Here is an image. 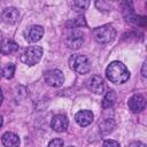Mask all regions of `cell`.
Returning a JSON list of instances; mask_svg holds the SVG:
<instances>
[{
  "instance_id": "cell-1",
  "label": "cell",
  "mask_w": 147,
  "mask_h": 147,
  "mask_svg": "<svg viewBox=\"0 0 147 147\" xmlns=\"http://www.w3.org/2000/svg\"><path fill=\"white\" fill-rule=\"evenodd\" d=\"M106 76L114 84H123L130 78V72L122 62L113 61L106 69Z\"/></svg>"
},
{
  "instance_id": "cell-2",
  "label": "cell",
  "mask_w": 147,
  "mask_h": 147,
  "mask_svg": "<svg viewBox=\"0 0 147 147\" xmlns=\"http://www.w3.org/2000/svg\"><path fill=\"white\" fill-rule=\"evenodd\" d=\"M69 67L77 74H87L91 69V63L88 59L80 54H74L69 59Z\"/></svg>"
},
{
  "instance_id": "cell-3",
  "label": "cell",
  "mask_w": 147,
  "mask_h": 147,
  "mask_svg": "<svg viewBox=\"0 0 147 147\" xmlns=\"http://www.w3.org/2000/svg\"><path fill=\"white\" fill-rule=\"evenodd\" d=\"M115 36H116V31L111 25H102L93 30L94 39L100 44H108L113 41Z\"/></svg>"
},
{
  "instance_id": "cell-4",
  "label": "cell",
  "mask_w": 147,
  "mask_h": 147,
  "mask_svg": "<svg viewBox=\"0 0 147 147\" xmlns=\"http://www.w3.org/2000/svg\"><path fill=\"white\" fill-rule=\"evenodd\" d=\"M42 56V48L40 46H29L21 55V61L28 65L37 64Z\"/></svg>"
},
{
  "instance_id": "cell-5",
  "label": "cell",
  "mask_w": 147,
  "mask_h": 147,
  "mask_svg": "<svg viewBox=\"0 0 147 147\" xmlns=\"http://www.w3.org/2000/svg\"><path fill=\"white\" fill-rule=\"evenodd\" d=\"M44 78H45L46 84L52 87H60L64 83V75L59 69H53V70L46 71L44 75Z\"/></svg>"
},
{
  "instance_id": "cell-6",
  "label": "cell",
  "mask_w": 147,
  "mask_h": 147,
  "mask_svg": "<svg viewBox=\"0 0 147 147\" xmlns=\"http://www.w3.org/2000/svg\"><path fill=\"white\" fill-rule=\"evenodd\" d=\"M65 44L71 49H78L84 44V36L80 31L74 30L70 31L65 37Z\"/></svg>"
},
{
  "instance_id": "cell-7",
  "label": "cell",
  "mask_w": 147,
  "mask_h": 147,
  "mask_svg": "<svg viewBox=\"0 0 147 147\" xmlns=\"http://www.w3.org/2000/svg\"><path fill=\"white\" fill-rule=\"evenodd\" d=\"M127 106L132 113H140L146 107V99L141 94H134L129 99Z\"/></svg>"
},
{
  "instance_id": "cell-8",
  "label": "cell",
  "mask_w": 147,
  "mask_h": 147,
  "mask_svg": "<svg viewBox=\"0 0 147 147\" xmlns=\"http://www.w3.org/2000/svg\"><path fill=\"white\" fill-rule=\"evenodd\" d=\"M24 36H25V39L28 41L37 42L44 36V28L41 25H32V26H30L25 30Z\"/></svg>"
},
{
  "instance_id": "cell-9",
  "label": "cell",
  "mask_w": 147,
  "mask_h": 147,
  "mask_svg": "<svg viewBox=\"0 0 147 147\" xmlns=\"http://www.w3.org/2000/svg\"><path fill=\"white\" fill-rule=\"evenodd\" d=\"M86 85L88 87L90 91H92L93 93L95 94H101L103 93V88H105V85H103V79L98 76V75H94L92 77H90L86 82Z\"/></svg>"
},
{
  "instance_id": "cell-10",
  "label": "cell",
  "mask_w": 147,
  "mask_h": 147,
  "mask_svg": "<svg viewBox=\"0 0 147 147\" xmlns=\"http://www.w3.org/2000/svg\"><path fill=\"white\" fill-rule=\"evenodd\" d=\"M68 125H69V121L65 115H61V114L55 115V116H53V118L51 121V126L56 132L65 131L68 129Z\"/></svg>"
},
{
  "instance_id": "cell-11",
  "label": "cell",
  "mask_w": 147,
  "mask_h": 147,
  "mask_svg": "<svg viewBox=\"0 0 147 147\" xmlns=\"http://www.w3.org/2000/svg\"><path fill=\"white\" fill-rule=\"evenodd\" d=\"M94 115L91 110H79L75 115V121L79 126H87L93 122Z\"/></svg>"
},
{
  "instance_id": "cell-12",
  "label": "cell",
  "mask_w": 147,
  "mask_h": 147,
  "mask_svg": "<svg viewBox=\"0 0 147 147\" xmlns=\"http://www.w3.org/2000/svg\"><path fill=\"white\" fill-rule=\"evenodd\" d=\"M20 11L15 7H8L2 11V21L7 24H15L18 21Z\"/></svg>"
},
{
  "instance_id": "cell-13",
  "label": "cell",
  "mask_w": 147,
  "mask_h": 147,
  "mask_svg": "<svg viewBox=\"0 0 147 147\" xmlns=\"http://www.w3.org/2000/svg\"><path fill=\"white\" fill-rule=\"evenodd\" d=\"M18 51V45L11 39H2L0 41V53L3 55H9Z\"/></svg>"
},
{
  "instance_id": "cell-14",
  "label": "cell",
  "mask_w": 147,
  "mask_h": 147,
  "mask_svg": "<svg viewBox=\"0 0 147 147\" xmlns=\"http://www.w3.org/2000/svg\"><path fill=\"white\" fill-rule=\"evenodd\" d=\"M1 142L5 147H18L20 138L13 132H5L1 137Z\"/></svg>"
},
{
  "instance_id": "cell-15",
  "label": "cell",
  "mask_w": 147,
  "mask_h": 147,
  "mask_svg": "<svg viewBox=\"0 0 147 147\" xmlns=\"http://www.w3.org/2000/svg\"><path fill=\"white\" fill-rule=\"evenodd\" d=\"M115 101H116V93L115 91L109 90L102 99V108H110L115 103Z\"/></svg>"
},
{
  "instance_id": "cell-16",
  "label": "cell",
  "mask_w": 147,
  "mask_h": 147,
  "mask_svg": "<svg viewBox=\"0 0 147 147\" xmlns=\"http://www.w3.org/2000/svg\"><path fill=\"white\" fill-rule=\"evenodd\" d=\"M99 125H100V131H101V133H102V134H107V133H109V132L113 131V129H114V126H115V123H114V121L107 118V119L100 122Z\"/></svg>"
},
{
  "instance_id": "cell-17",
  "label": "cell",
  "mask_w": 147,
  "mask_h": 147,
  "mask_svg": "<svg viewBox=\"0 0 147 147\" xmlns=\"http://www.w3.org/2000/svg\"><path fill=\"white\" fill-rule=\"evenodd\" d=\"M68 28H80V26H85L86 25V21L83 16H79L75 20H71L69 22H67L65 24Z\"/></svg>"
},
{
  "instance_id": "cell-18",
  "label": "cell",
  "mask_w": 147,
  "mask_h": 147,
  "mask_svg": "<svg viewBox=\"0 0 147 147\" xmlns=\"http://www.w3.org/2000/svg\"><path fill=\"white\" fill-rule=\"evenodd\" d=\"M90 6V1L87 0H77L72 2V8L76 11H83L85 9H87V7Z\"/></svg>"
},
{
  "instance_id": "cell-19",
  "label": "cell",
  "mask_w": 147,
  "mask_h": 147,
  "mask_svg": "<svg viewBox=\"0 0 147 147\" xmlns=\"http://www.w3.org/2000/svg\"><path fill=\"white\" fill-rule=\"evenodd\" d=\"M14 74H15V65H14L13 63H8V64L2 69V76H3L5 78H7V79L13 78Z\"/></svg>"
},
{
  "instance_id": "cell-20",
  "label": "cell",
  "mask_w": 147,
  "mask_h": 147,
  "mask_svg": "<svg viewBox=\"0 0 147 147\" xmlns=\"http://www.w3.org/2000/svg\"><path fill=\"white\" fill-rule=\"evenodd\" d=\"M48 147H63V140L59 139V138H55V139L49 141Z\"/></svg>"
},
{
  "instance_id": "cell-21",
  "label": "cell",
  "mask_w": 147,
  "mask_h": 147,
  "mask_svg": "<svg viewBox=\"0 0 147 147\" xmlns=\"http://www.w3.org/2000/svg\"><path fill=\"white\" fill-rule=\"evenodd\" d=\"M102 147H121V146H119V144H118L116 140L108 139V140H105V141H103Z\"/></svg>"
},
{
  "instance_id": "cell-22",
  "label": "cell",
  "mask_w": 147,
  "mask_h": 147,
  "mask_svg": "<svg viewBox=\"0 0 147 147\" xmlns=\"http://www.w3.org/2000/svg\"><path fill=\"white\" fill-rule=\"evenodd\" d=\"M131 147H146V145L142 144V142H140V141H138V142H132L131 144Z\"/></svg>"
},
{
  "instance_id": "cell-23",
  "label": "cell",
  "mask_w": 147,
  "mask_h": 147,
  "mask_svg": "<svg viewBox=\"0 0 147 147\" xmlns=\"http://www.w3.org/2000/svg\"><path fill=\"white\" fill-rule=\"evenodd\" d=\"M146 64H147V63L144 62V65H142V76H144V77H146V75H147V74H146Z\"/></svg>"
},
{
  "instance_id": "cell-24",
  "label": "cell",
  "mask_w": 147,
  "mask_h": 147,
  "mask_svg": "<svg viewBox=\"0 0 147 147\" xmlns=\"http://www.w3.org/2000/svg\"><path fill=\"white\" fill-rule=\"evenodd\" d=\"M2 100H3V95H2V91H1V88H0V105L2 103Z\"/></svg>"
},
{
  "instance_id": "cell-25",
  "label": "cell",
  "mask_w": 147,
  "mask_h": 147,
  "mask_svg": "<svg viewBox=\"0 0 147 147\" xmlns=\"http://www.w3.org/2000/svg\"><path fill=\"white\" fill-rule=\"evenodd\" d=\"M2 122H3V119H2V116L0 115V127H1V125H2Z\"/></svg>"
},
{
  "instance_id": "cell-26",
  "label": "cell",
  "mask_w": 147,
  "mask_h": 147,
  "mask_svg": "<svg viewBox=\"0 0 147 147\" xmlns=\"http://www.w3.org/2000/svg\"><path fill=\"white\" fill-rule=\"evenodd\" d=\"M2 76V68H0V77Z\"/></svg>"
},
{
  "instance_id": "cell-27",
  "label": "cell",
  "mask_w": 147,
  "mask_h": 147,
  "mask_svg": "<svg viewBox=\"0 0 147 147\" xmlns=\"http://www.w3.org/2000/svg\"><path fill=\"white\" fill-rule=\"evenodd\" d=\"M68 147H74V146H68Z\"/></svg>"
}]
</instances>
